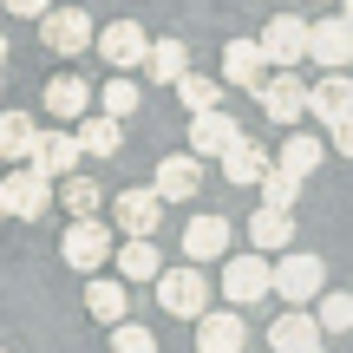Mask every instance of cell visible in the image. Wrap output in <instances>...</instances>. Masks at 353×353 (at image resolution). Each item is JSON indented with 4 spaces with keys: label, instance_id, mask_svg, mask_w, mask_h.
I'll use <instances>...</instances> for the list:
<instances>
[{
    "label": "cell",
    "instance_id": "obj_8",
    "mask_svg": "<svg viewBox=\"0 0 353 353\" xmlns=\"http://www.w3.org/2000/svg\"><path fill=\"white\" fill-rule=\"evenodd\" d=\"M307 59L327 65V72H347V59H353V26H347V13H334V20H307Z\"/></svg>",
    "mask_w": 353,
    "mask_h": 353
},
{
    "label": "cell",
    "instance_id": "obj_14",
    "mask_svg": "<svg viewBox=\"0 0 353 353\" xmlns=\"http://www.w3.org/2000/svg\"><path fill=\"white\" fill-rule=\"evenodd\" d=\"M183 255H190V262H223V255H229V223H223V216H210V210H203V216H190V223H183Z\"/></svg>",
    "mask_w": 353,
    "mask_h": 353
},
{
    "label": "cell",
    "instance_id": "obj_29",
    "mask_svg": "<svg viewBox=\"0 0 353 353\" xmlns=\"http://www.w3.org/2000/svg\"><path fill=\"white\" fill-rule=\"evenodd\" d=\"M314 301H321V307H314V327H321V334H347V327H353V294L321 288Z\"/></svg>",
    "mask_w": 353,
    "mask_h": 353
},
{
    "label": "cell",
    "instance_id": "obj_31",
    "mask_svg": "<svg viewBox=\"0 0 353 353\" xmlns=\"http://www.w3.org/2000/svg\"><path fill=\"white\" fill-rule=\"evenodd\" d=\"M138 105H144V92H138V85H131V79H125V72H118V79H112V85H105V92H99V112H105V118H118V125H125V118H131V112H138Z\"/></svg>",
    "mask_w": 353,
    "mask_h": 353
},
{
    "label": "cell",
    "instance_id": "obj_10",
    "mask_svg": "<svg viewBox=\"0 0 353 353\" xmlns=\"http://www.w3.org/2000/svg\"><path fill=\"white\" fill-rule=\"evenodd\" d=\"M255 99H262V112L275 118V125H301V112H307V85H301V72H275V79H262V85H255Z\"/></svg>",
    "mask_w": 353,
    "mask_h": 353
},
{
    "label": "cell",
    "instance_id": "obj_35",
    "mask_svg": "<svg viewBox=\"0 0 353 353\" xmlns=\"http://www.w3.org/2000/svg\"><path fill=\"white\" fill-rule=\"evenodd\" d=\"M0 7H7V13H20V20H39L52 0H0Z\"/></svg>",
    "mask_w": 353,
    "mask_h": 353
},
{
    "label": "cell",
    "instance_id": "obj_24",
    "mask_svg": "<svg viewBox=\"0 0 353 353\" xmlns=\"http://www.w3.org/2000/svg\"><path fill=\"white\" fill-rule=\"evenodd\" d=\"M183 72H190V46H183V39H151V52H144V79H151V85H176Z\"/></svg>",
    "mask_w": 353,
    "mask_h": 353
},
{
    "label": "cell",
    "instance_id": "obj_12",
    "mask_svg": "<svg viewBox=\"0 0 353 353\" xmlns=\"http://www.w3.org/2000/svg\"><path fill=\"white\" fill-rule=\"evenodd\" d=\"M157 203H196V190H203V157H157Z\"/></svg>",
    "mask_w": 353,
    "mask_h": 353
},
{
    "label": "cell",
    "instance_id": "obj_15",
    "mask_svg": "<svg viewBox=\"0 0 353 353\" xmlns=\"http://www.w3.org/2000/svg\"><path fill=\"white\" fill-rule=\"evenodd\" d=\"M112 223L125 229V236H151V229L164 223V203H157V190H118Z\"/></svg>",
    "mask_w": 353,
    "mask_h": 353
},
{
    "label": "cell",
    "instance_id": "obj_2",
    "mask_svg": "<svg viewBox=\"0 0 353 353\" xmlns=\"http://www.w3.org/2000/svg\"><path fill=\"white\" fill-rule=\"evenodd\" d=\"M157 307L176 321H196L210 314V275L196 262H176V268H157Z\"/></svg>",
    "mask_w": 353,
    "mask_h": 353
},
{
    "label": "cell",
    "instance_id": "obj_38",
    "mask_svg": "<svg viewBox=\"0 0 353 353\" xmlns=\"http://www.w3.org/2000/svg\"><path fill=\"white\" fill-rule=\"evenodd\" d=\"M307 353H327V347H307Z\"/></svg>",
    "mask_w": 353,
    "mask_h": 353
},
{
    "label": "cell",
    "instance_id": "obj_18",
    "mask_svg": "<svg viewBox=\"0 0 353 353\" xmlns=\"http://www.w3.org/2000/svg\"><path fill=\"white\" fill-rule=\"evenodd\" d=\"M72 144H79V157H118L125 125H118V118H105V112H85V118H79V131H72Z\"/></svg>",
    "mask_w": 353,
    "mask_h": 353
},
{
    "label": "cell",
    "instance_id": "obj_22",
    "mask_svg": "<svg viewBox=\"0 0 353 353\" xmlns=\"http://www.w3.org/2000/svg\"><path fill=\"white\" fill-rule=\"evenodd\" d=\"M294 242V216L288 210H255L249 216V249L255 255H281Z\"/></svg>",
    "mask_w": 353,
    "mask_h": 353
},
{
    "label": "cell",
    "instance_id": "obj_32",
    "mask_svg": "<svg viewBox=\"0 0 353 353\" xmlns=\"http://www.w3.org/2000/svg\"><path fill=\"white\" fill-rule=\"evenodd\" d=\"M176 99H183L190 112H216L223 85H216V79H203V72H183V79H176Z\"/></svg>",
    "mask_w": 353,
    "mask_h": 353
},
{
    "label": "cell",
    "instance_id": "obj_6",
    "mask_svg": "<svg viewBox=\"0 0 353 353\" xmlns=\"http://www.w3.org/2000/svg\"><path fill=\"white\" fill-rule=\"evenodd\" d=\"M92 46H99V59L112 65V72H131V65H144L151 39H144V26H138V20H112L105 33H92Z\"/></svg>",
    "mask_w": 353,
    "mask_h": 353
},
{
    "label": "cell",
    "instance_id": "obj_4",
    "mask_svg": "<svg viewBox=\"0 0 353 353\" xmlns=\"http://www.w3.org/2000/svg\"><path fill=\"white\" fill-rule=\"evenodd\" d=\"M39 39H46V52H59V59L92 52V13L85 7H46L39 13Z\"/></svg>",
    "mask_w": 353,
    "mask_h": 353
},
{
    "label": "cell",
    "instance_id": "obj_5",
    "mask_svg": "<svg viewBox=\"0 0 353 353\" xmlns=\"http://www.w3.org/2000/svg\"><path fill=\"white\" fill-rule=\"evenodd\" d=\"M255 46H262V59H268V65L294 72V65L307 59V20H301V13H275V20L262 26V39H255Z\"/></svg>",
    "mask_w": 353,
    "mask_h": 353
},
{
    "label": "cell",
    "instance_id": "obj_28",
    "mask_svg": "<svg viewBox=\"0 0 353 353\" xmlns=\"http://www.w3.org/2000/svg\"><path fill=\"white\" fill-rule=\"evenodd\" d=\"M59 203H65V210H72V223H79V216H99L105 210V190L99 183H92V176H59Z\"/></svg>",
    "mask_w": 353,
    "mask_h": 353
},
{
    "label": "cell",
    "instance_id": "obj_7",
    "mask_svg": "<svg viewBox=\"0 0 353 353\" xmlns=\"http://www.w3.org/2000/svg\"><path fill=\"white\" fill-rule=\"evenodd\" d=\"M223 294L236 307H255L268 294V255H255V249L249 255H223Z\"/></svg>",
    "mask_w": 353,
    "mask_h": 353
},
{
    "label": "cell",
    "instance_id": "obj_34",
    "mask_svg": "<svg viewBox=\"0 0 353 353\" xmlns=\"http://www.w3.org/2000/svg\"><path fill=\"white\" fill-rule=\"evenodd\" d=\"M112 353H157V334L138 327V321H118L112 327Z\"/></svg>",
    "mask_w": 353,
    "mask_h": 353
},
{
    "label": "cell",
    "instance_id": "obj_3",
    "mask_svg": "<svg viewBox=\"0 0 353 353\" xmlns=\"http://www.w3.org/2000/svg\"><path fill=\"white\" fill-rule=\"evenodd\" d=\"M59 255H65V268H79V275H99V268L112 262V229H105L99 216H79V223L59 236Z\"/></svg>",
    "mask_w": 353,
    "mask_h": 353
},
{
    "label": "cell",
    "instance_id": "obj_39",
    "mask_svg": "<svg viewBox=\"0 0 353 353\" xmlns=\"http://www.w3.org/2000/svg\"><path fill=\"white\" fill-rule=\"evenodd\" d=\"M0 216H7V203H0Z\"/></svg>",
    "mask_w": 353,
    "mask_h": 353
},
{
    "label": "cell",
    "instance_id": "obj_19",
    "mask_svg": "<svg viewBox=\"0 0 353 353\" xmlns=\"http://www.w3.org/2000/svg\"><path fill=\"white\" fill-rule=\"evenodd\" d=\"M268 347H275V353H307V347H321L314 314H307V307H288V314H275V327H268Z\"/></svg>",
    "mask_w": 353,
    "mask_h": 353
},
{
    "label": "cell",
    "instance_id": "obj_30",
    "mask_svg": "<svg viewBox=\"0 0 353 353\" xmlns=\"http://www.w3.org/2000/svg\"><path fill=\"white\" fill-rule=\"evenodd\" d=\"M26 144H33V118L26 112H0V157L26 164Z\"/></svg>",
    "mask_w": 353,
    "mask_h": 353
},
{
    "label": "cell",
    "instance_id": "obj_21",
    "mask_svg": "<svg viewBox=\"0 0 353 353\" xmlns=\"http://www.w3.org/2000/svg\"><path fill=\"white\" fill-rule=\"evenodd\" d=\"M112 262H118V275H125V281H157L164 255H157V242H151V236H125V242L112 249Z\"/></svg>",
    "mask_w": 353,
    "mask_h": 353
},
{
    "label": "cell",
    "instance_id": "obj_20",
    "mask_svg": "<svg viewBox=\"0 0 353 353\" xmlns=\"http://www.w3.org/2000/svg\"><path fill=\"white\" fill-rule=\"evenodd\" d=\"M223 79H229V85H262V79H268V59H262V46H255V39H229V46H223Z\"/></svg>",
    "mask_w": 353,
    "mask_h": 353
},
{
    "label": "cell",
    "instance_id": "obj_11",
    "mask_svg": "<svg viewBox=\"0 0 353 353\" xmlns=\"http://www.w3.org/2000/svg\"><path fill=\"white\" fill-rule=\"evenodd\" d=\"M0 203H7V216H20V223H39V216L52 210V183L33 170H13L7 183H0Z\"/></svg>",
    "mask_w": 353,
    "mask_h": 353
},
{
    "label": "cell",
    "instance_id": "obj_40",
    "mask_svg": "<svg viewBox=\"0 0 353 353\" xmlns=\"http://www.w3.org/2000/svg\"><path fill=\"white\" fill-rule=\"evenodd\" d=\"M0 353H7V347H0Z\"/></svg>",
    "mask_w": 353,
    "mask_h": 353
},
{
    "label": "cell",
    "instance_id": "obj_16",
    "mask_svg": "<svg viewBox=\"0 0 353 353\" xmlns=\"http://www.w3.org/2000/svg\"><path fill=\"white\" fill-rule=\"evenodd\" d=\"M307 112H314L321 125H347V118H353V79L327 72L321 85H307Z\"/></svg>",
    "mask_w": 353,
    "mask_h": 353
},
{
    "label": "cell",
    "instance_id": "obj_23",
    "mask_svg": "<svg viewBox=\"0 0 353 353\" xmlns=\"http://www.w3.org/2000/svg\"><path fill=\"white\" fill-rule=\"evenodd\" d=\"M46 112L59 118V125L85 118V112H92V85H85V79H72V72H59V79L46 85Z\"/></svg>",
    "mask_w": 353,
    "mask_h": 353
},
{
    "label": "cell",
    "instance_id": "obj_36",
    "mask_svg": "<svg viewBox=\"0 0 353 353\" xmlns=\"http://www.w3.org/2000/svg\"><path fill=\"white\" fill-rule=\"evenodd\" d=\"M327 131H334V151L353 157V118H347V125H327Z\"/></svg>",
    "mask_w": 353,
    "mask_h": 353
},
{
    "label": "cell",
    "instance_id": "obj_13",
    "mask_svg": "<svg viewBox=\"0 0 353 353\" xmlns=\"http://www.w3.org/2000/svg\"><path fill=\"white\" fill-rule=\"evenodd\" d=\"M242 138V125L216 105V112H190V157H223Z\"/></svg>",
    "mask_w": 353,
    "mask_h": 353
},
{
    "label": "cell",
    "instance_id": "obj_25",
    "mask_svg": "<svg viewBox=\"0 0 353 353\" xmlns=\"http://www.w3.org/2000/svg\"><path fill=\"white\" fill-rule=\"evenodd\" d=\"M125 281H105V275H85V314L92 321H105V327H118L125 321Z\"/></svg>",
    "mask_w": 353,
    "mask_h": 353
},
{
    "label": "cell",
    "instance_id": "obj_37",
    "mask_svg": "<svg viewBox=\"0 0 353 353\" xmlns=\"http://www.w3.org/2000/svg\"><path fill=\"white\" fill-rule=\"evenodd\" d=\"M0 65H7V39H0Z\"/></svg>",
    "mask_w": 353,
    "mask_h": 353
},
{
    "label": "cell",
    "instance_id": "obj_1",
    "mask_svg": "<svg viewBox=\"0 0 353 353\" xmlns=\"http://www.w3.org/2000/svg\"><path fill=\"white\" fill-rule=\"evenodd\" d=\"M321 288H327V262H321V255L288 249L281 262H268V294H281L288 307H307Z\"/></svg>",
    "mask_w": 353,
    "mask_h": 353
},
{
    "label": "cell",
    "instance_id": "obj_9",
    "mask_svg": "<svg viewBox=\"0 0 353 353\" xmlns=\"http://www.w3.org/2000/svg\"><path fill=\"white\" fill-rule=\"evenodd\" d=\"M26 170L33 176H72L79 170V144H72V131H33V144H26Z\"/></svg>",
    "mask_w": 353,
    "mask_h": 353
},
{
    "label": "cell",
    "instance_id": "obj_26",
    "mask_svg": "<svg viewBox=\"0 0 353 353\" xmlns=\"http://www.w3.org/2000/svg\"><path fill=\"white\" fill-rule=\"evenodd\" d=\"M321 164H327V144H321V138H307V131H294V138L281 144V157H275V170H288L294 183H301V176H314Z\"/></svg>",
    "mask_w": 353,
    "mask_h": 353
},
{
    "label": "cell",
    "instance_id": "obj_27",
    "mask_svg": "<svg viewBox=\"0 0 353 353\" xmlns=\"http://www.w3.org/2000/svg\"><path fill=\"white\" fill-rule=\"evenodd\" d=\"M268 164H275V157H268L255 138H236V144L223 151V176H229V183H262Z\"/></svg>",
    "mask_w": 353,
    "mask_h": 353
},
{
    "label": "cell",
    "instance_id": "obj_33",
    "mask_svg": "<svg viewBox=\"0 0 353 353\" xmlns=\"http://www.w3.org/2000/svg\"><path fill=\"white\" fill-rule=\"evenodd\" d=\"M294 196H301V183H294L288 170L268 164V170H262V210H294Z\"/></svg>",
    "mask_w": 353,
    "mask_h": 353
},
{
    "label": "cell",
    "instance_id": "obj_17",
    "mask_svg": "<svg viewBox=\"0 0 353 353\" xmlns=\"http://www.w3.org/2000/svg\"><path fill=\"white\" fill-rule=\"evenodd\" d=\"M249 321L242 314H196V353H242Z\"/></svg>",
    "mask_w": 353,
    "mask_h": 353
}]
</instances>
